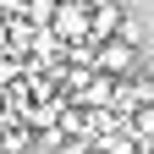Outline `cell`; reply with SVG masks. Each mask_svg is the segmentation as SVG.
<instances>
[{
    "instance_id": "1",
    "label": "cell",
    "mask_w": 154,
    "mask_h": 154,
    "mask_svg": "<svg viewBox=\"0 0 154 154\" xmlns=\"http://www.w3.org/2000/svg\"><path fill=\"white\" fill-rule=\"evenodd\" d=\"M94 66L121 83V77H132V66H138V44H127V38H105L99 55H94Z\"/></svg>"
},
{
    "instance_id": "2",
    "label": "cell",
    "mask_w": 154,
    "mask_h": 154,
    "mask_svg": "<svg viewBox=\"0 0 154 154\" xmlns=\"http://www.w3.org/2000/svg\"><path fill=\"white\" fill-rule=\"evenodd\" d=\"M50 28L61 33V38H88V28H94V0H61Z\"/></svg>"
},
{
    "instance_id": "3",
    "label": "cell",
    "mask_w": 154,
    "mask_h": 154,
    "mask_svg": "<svg viewBox=\"0 0 154 154\" xmlns=\"http://www.w3.org/2000/svg\"><path fill=\"white\" fill-rule=\"evenodd\" d=\"M121 22H127V17H121L116 0H94V28H88V38H99V44H105V38L121 33Z\"/></svg>"
},
{
    "instance_id": "4",
    "label": "cell",
    "mask_w": 154,
    "mask_h": 154,
    "mask_svg": "<svg viewBox=\"0 0 154 154\" xmlns=\"http://www.w3.org/2000/svg\"><path fill=\"white\" fill-rule=\"evenodd\" d=\"M132 132H138V138H154V105L132 110Z\"/></svg>"
},
{
    "instance_id": "5",
    "label": "cell",
    "mask_w": 154,
    "mask_h": 154,
    "mask_svg": "<svg viewBox=\"0 0 154 154\" xmlns=\"http://www.w3.org/2000/svg\"><path fill=\"white\" fill-rule=\"evenodd\" d=\"M55 6H61V0H28V17L33 22H55Z\"/></svg>"
}]
</instances>
